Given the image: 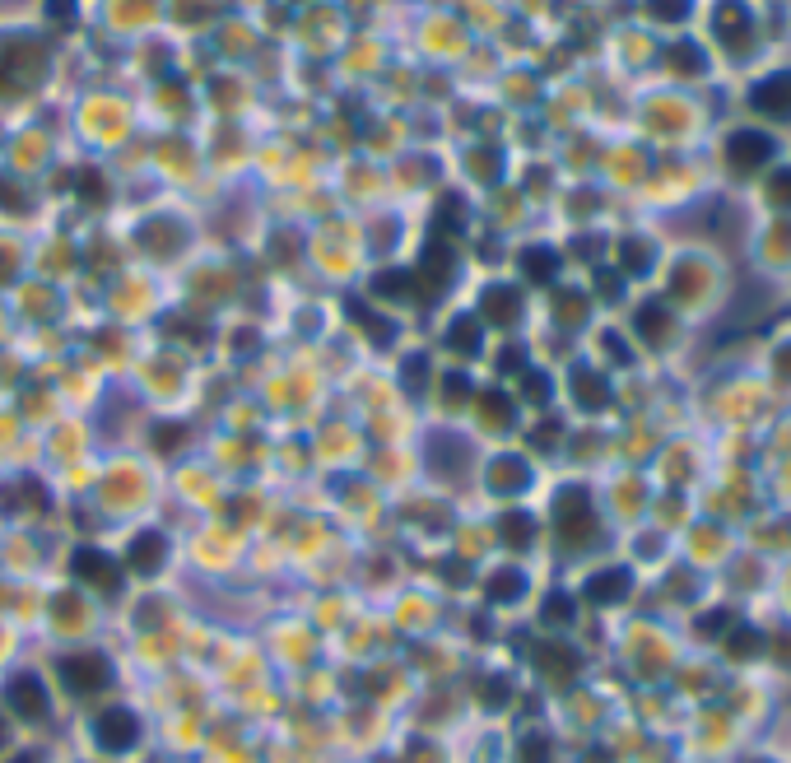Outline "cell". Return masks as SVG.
<instances>
[{
  "instance_id": "cell-1",
  "label": "cell",
  "mask_w": 791,
  "mask_h": 763,
  "mask_svg": "<svg viewBox=\"0 0 791 763\" xmlns=\"http://www.w3.org/2000/svg\"><path fill=\"white\" fill-rule=\"evenodd\" d=\"M554 526H559V540L568 549H582L596 536V512H591V494L587 489H564L559 503H554Z\"/></svg>"
},
{
  "instance_id": "cell-41",
  "label": "cell",
  "mask_w": 791,
  "mask_h": 763,
  "mask_svg": "<svg viewBox=\"0 0 791 763\" xmlns=\"http://www.w3.org/2000/svg\"><path fill=\"white\" fill-rule=\"evenodd\" d=\"M601 294H605V298H615V294H619V284H615V275H601Z\"/></svg>"
},
{
  "instance_id": "cell-34",
  "label": "cell",
  "mask_w": 791,
  "mask_h": 763,
  "mask_svg": "<svg viewBox=\"0 0 791 763\" xmlns=\"http://www.w3.org/2000/svg\"><path fill=\"white\" fill-rule=\"evenodd\" d=\"M522 763H550V745H545V736H526L522 740Z\"/></svg>"
},
{
  "instance_id": "cell-8",
  "label": "cell",
  "mask_w": 791,
  "mask_h": 763,
  "mask_svg": "<svg viewBox=\"0 0 791 763\" xmlns=\"http://www.w3.org/2000/svg\"><path fill=\"white\" fill-rule=\"evenodd\" d=\"M717 38L731 47V52H745L750 47V10L740 0H722L717 5Z\"/></svg>"
},
{
  "instance_id": "cell-19",
  "label": "cell",
  "mask_w": 791,
  "mask_h": 763,
  "mask_svg": "<svg viewBox=\"0 0 791 763\" xmlns=\"http://www.w3.org/2000/svg\"><path fill=\"white\" fill-rule=\"evenodd\" d=\"M489 601H498V605H508V601H517V596H522L526 591V577L517 573V568H503V573H494L489 577Z\"/></svg>"
},
{
  "instance_id": "cell-25",
  "label": "cell",
  "mask_w": 791,
  "mask_h": 763,
  "mask_svg": "<svg viewBox=\"0 0 791 763\" xmlns=\"http://www.w3.org/2000/svg\"><path fill=\"white\" fill-rule=\"evenodd\" d=\"M52 610H56V624H61V629H80V624H84V601L75 596V591L56 596Z\"/></svg>"
},
{
  "instance_id": "cell-28",
  "label": "cell",
  "mask_w": 791,
  "mask_h": 763,
  "mask_svg": "<svg viewBox=\"0 0 791 763\" xmlns=\"http://www.w3.org/2000/svg\"><path fill=\"white\" fill-rule=\"evenodd\" d=\"M647 14L661 19V24H680L684 14H689V0H647Z\"/></svg>"
},
{
  "instance_id": "cell-45",
  "label": "cell",
  "mask_w": 791,
  "mask_h": 763,
  "mask_svg": "<svg viewBox=\"0 0 791 763\" xmlns=\"http://www.w3.org/2000/svg\"><path fill=\"white\" fill-rule=\"evenodd\" d=\"M14 763H33V759H14Z\"/></svg>"
},
{
  "instance_id": "cell-35",
  "label": "cell",
  "mask_w": 791,
  "mask_h": 763,
  "mask_svg": "<svg viewBox=\"0 0 791 763\" xmlns=\"http://www.w3.org/2000/svg\"><path fill=\"white\" fill-rule=\"evenodd\" d=\"M768 196H773V205H791V173L768 177Z\"/></svg>"
},
{
  "instance_id": "cell-22",
  "label": "cell",
  "mask_w": 791,
  "mask_h": 763,
  "mask_svg": "<svg viewBox=\"0 0 791 763\" xmlns=\"http://www.w3.org/2000/svg\"><path fill=\"white\" fill-rule=\"evenodd\" d=\"M410 289H419L410 270H387V275H377V280H373L377 298H410Z\"/></svg>"
},
{
  "instance_id": "cell-16",
  "label": "cell",
  "mask_w": 791,
  "mask_h": 763,
  "mask_svg": "<svg viewBox=\"0 0 791 763\" xmlns=\"http://www.w3.org/2000/svg\"><path fill=\"white\" fill-rule=\"evenodd\" d=\"M498 536L508 549H526L531 536H536V522H531V512H503V522H498Z\"/></svg>"
},
{
  "instance_id": "cell-4",
  "label": "cell",
  "mask_w": 791,
  "mask_h": 763,
  "mask_svg": "<svg viewBox=\"0 0 791 763\" xmlns=\"http://www.w3.org/2000/svg\"><path fill=\"white\" fill-rule=\"evenodd\" d=\"M94 740H98V750L121 754V750H131L135 740H140V722H135L126 708H108L94 722Z\"/></svg>"
},
{
  "instance_id": "cell-12",
  "label": "cell",
  "mask_w": 791,
  "mask_h": 763,
  "mask_svg": "<svg viewBox=\"0 0 791 763\" xmlns=\"http://www.w3.org/2000/svg\"><path fill=\"white\" fill-rule=\"evenodd\" d=\"M629 587H633V577L624 573V568H605V573L587 577V601H596V605H619L624 596H629Z\"/></svg>"
},
{
  "instance_id": "cell-33",
  "label": "cell",
  "mask_w": 791,
  "mask_h": 763,
  "mask_svg": "<svg viewBox=\"0 0 791 763\" xmlns=\"http://www.w3.org/2000/svg\"><path fill=\"white\" fill-rule=\"evenodd\" d=\"M443 396H447V405H466V396H470V377H466V373H447Z\"/></svg>"
},
{
  "instance_id": "cell-31",
  "label": "cell",
  "mask_w": 791,
  "mask_h": 763,
  "mask_svg": "<svg viewBox=\"0 0 791 763\" xmlns=\"http://www.w3.org/2000/svg\"><path fill=\"white\" fill-rule=\"evenodd\" d=\"M508 680H503V675H494V680H484L480 684V703L484 708H503V703H508Z\"/></svg>"
},
{
  "instance_id": "cell-9",
  "label": "cell",
  "mask_w": 791,
  "mask_h": 763,
  "mask_svg": "<svg viewBox=\"0 0 791 763\" xmlns=\"http://www.w3.org/2000/svg\"><path fill=\"white\" fill-rule=\"evenodd\" d=\"M429 466L438 470V475H447V480H456V475L470 466V447L461 438L433 433V438H429Z\"/></svg>"
},
{
  "instance_id": "cell-23",
  "label": "cell",
  "mask_w": 791,
  "mask_h": 763,
  "mask_svg": "<svg viewBox=\"0 0 791 763\" xmlns=\"http://www.w3.org/2000/svg\"><path fill=\"white\" fill-rule=\"evenodd\" d=\"M140 242H145V247L159 242V247H163L159 256H173L177 242H182V228H177V224H145V228H140Z\"/></svg>"
},
{
  "instance_id": "cell-6",
  "label": "cell",
  "mask_w": 791,
  "mask_h": 763,
  "mask_svg": "<svg viewBox=\"0 0 791 763\" xmlns=\"http://www.w3.org/2000/svg\"><path fill=\"white\" fill-rule=\"evenodd\" d=\"M750 103H754V112H764V117L787 121L791 117V70H782V75H768V80L754 84Z\"/></svg>"
},
{
  "instance_id": "cell-36",
  "label": "cell",
  "mask_w": 791,
  "mask_h": 763,
  "mask_svg": "<svg viewBox=\"0 0 791 763\" xmlns=\"http://www.w3.org/2000/svg\"><path fill=\"white\" fill-rule=\"evenodd\" d=\"M522 359H526V354L512 345V349H503V363H498V368H503V373H522Z\"/></svg>"
},
{
  "instance_id": "cell-26",
  "label": "cell",
  "mask_w": 791,
  "mask_h": 763,
  "mask_svg": "<svg viewBox=\"0 0 791 763\" xmlns=\"http://www.w3.org/2000/svg\"><path fill=\"white\" fill-rule=\"evenodd\" d=\"M540 619H545L550 629H564V624H573V596L554 591L550 601H545V610H540Z\"/></svg>"
},
{
  "instance_id": "cell-7",
  "label": "cell",
  "mask_w": 791,
  "mask_h": 763,
  "mask_svg": "<svg viewBox=\"0 0 791 763\" xmlns=\"http://www.w3.org/2000/svg\"><path fill=\"white\" fill-rule=\"evenodd\" d=\"M5 698H10V708L19 712V717H28V722L47 717V684H42L38 675H14Z\"/></svg>"
},
{
  "instance_id": "cell-32",
  "label": "cell",
  "mask_w": 791,
  "mask_h": 763,
  "mask_svg": "<svg viewBox=\"0 0 791 763\" xmlns=\"http://www.w3.org/2000/svg\"><path fill=\"white\" fill-rule=\"evenodd\" d=\"M424 382H429V359H405L401 387L405 391H424Z\"/></svg>"
},
{
  "instance_id": "cell-30",
  "label": "cell",
  "mask_w": 791,
  "mask_h": 763,
  "mask_svg": "<svg viewBox=\"0 0 791 763\" xmlns=\"http://www.w3.org/2000/svg\"><path fill=\"white\" fill-rule=\"evenodd\" d=\"M522 396L531 405H545V401H550V377H545V373H522Z\"/></svg>"
},
{
  "instance_id": "cell-42",
  "label": "cell",
  "mask_w": 791,
  "mask_h": 763,
  "mask_svg": "<svg viewBox=\"0 0 791 763\" xmlns=\"http://www.w3.org/2000/svg\"><path fill=\"white\" fill-rule=\"evenodd\" d=\"M778 363H782V373L791 377V349H782V354H778Z\"/></svg>"
},
{
  "instance_id": "cell-13",
  "label": "cell",
  "mask_w": 791,
  "mask_h": 763,
  "mask_svg": "<svg viewBox=\"0 0 791 763\" xmlns=\"http://www.w3.org/2000/svg\"><path fill=\"white\" fill-rule=\"evenodd\" d=\"M526 484H531V470H526L522 456H498V461H489V489H494V494H517Z\"/></svg>"
},
{
  "instance_id": "cell-10",
  "label": "cell",
  "mask_w": 791,
  "mask_h": 763,
  "mask_svg": "<svg viewBox=\"0 0 791 763\" xmlns=\"http://www.w3.org/2000/svg\"><path fill=\"white\" fill-rule=\"evenodd\" d=\"M163 559H168V540L159 531H140L131 540V549H126V563H131L135 573H159Z\"/></svg>"
},
{
  "instance_id": "cell-24",
  "label": "cell",
  "mask_w": 791,
  "mask_h": 763,
  "mask_svg": "<svg viewBox=\"0 0 791 763\" xmlns=\"http://www.w3.org/2000/svg\"><path fill=\"white\" fill-rule=\"evenodd\" d=\"M349 312L359 317V326H363V335H368V340H377V345H391V340H396V326H391L387 317H373V312L359 308V303H354Z\"/></svg>"
},
{
  "instance_id": "cell-11",
  "label": "cell",
  "mask_w": 791,
  "mask_h": 763,
  "mask_svg": "<svg viewBox=\"0 0 791 763\" xmlns=\"http://www.w3.org/2000/svg\"><path fill=\"white\" fill-rule=\"evenodd\" d=\"M480 312L489 326H512L517 312H522V298H517V289H508V284H494V289H484Z\"/></svg>"
},
{
  "instance_id": "cell-38",
  "label": "cell",
  "mask_w": 791,
  "mask_h": 763,
  "mask_svg": "<svg viewBox=\"0 0 791 763\" xmlns=\"http://www.w3.org/2000/svg\"><path fill=\"white\" fill-rule=\"evenodd\" d=\"M177 442H182V429H177V424H168V429H159V447H163V452H173Z\"/></svg>"
},
{
  "instance_id": "cell-20",
  "label": "cell",
  "mask_w": 791,
  "mask_h": 763,
  "mask_svg": "<svg viewBox=\"0 0 791 763\" xmlns=\"http://www.w3.org/2000/svg\"><path fill=\"white\" fill-rule=\"evenodd\" d=\"M447 349L475 354V349H480V322H475V317H456V322L447 326Z\"/></svg>"
},
{
  "instance_id": "cell-29",
  "label": "cell",
  "mask_w": 791,
  "mask_h": 763,
  "mask_svg": "<svg viewBox=\"0 0 791 763\" xmlns=\"http://www.w3.org/2000/svg\"><path fill=\"white\" fill-rule=\"evenodd\" d=\"M671 61H675V70H684V75H703V52H698L694 42H680L671 52Z\"/></svg>"
},
{
  "instance_id": "cell-14",
  "label": "cell",
  "mask_w": 791,
  "mask_h": 763,
  "mask_svg": "<svg viewBox=\"0 0 791 763\" xmlns=\"http://www.w3.org/2000/svg\"><path fill=\"white\" fill-rule=\"evenodd\" d=\"M573 396L582 410H605L610 405V387H605L601 373H591V368H573Z\"/></svg>"
},
{
  "instance_id": "cell-39",
  "label": "cell",
  "mask_w": 791,
  "mask_h": 763,
  "mask_svg": "<svg viewBox=\"0 0 791 763\" xmlns=\"http://www.w3.org/2000/svg\"><path fill=\"white\" fill-rule=\"evenodd\" d=\"M0 205H14V210L24 205V196H19V187H14V182H0Z\"/></svg>"
},
{
  "instance_id": "cell-37",
  "label": "cell",
  "mask_w": 791,
  "mask_h": 763,
  "mask_svg": "<svg viewBox=\"0 0 791 763\" xmlns=\"http://www.w3.org/2000/svg\"><path fill=\"white\" fill-rule=\"evenodd\" d=\"M559 317H568V322H577V317H582V298H577V294L559 298Z\"/></svg>"
},
{
  "instance_id": "cell-5",
  "label": "cell",
  "mask_w": 791,
  "mask_h": 763,
  "mask_svg": "<svg viewBox=\"0 0 791 763\" xmlns=\"http://www.w3.org/2000/svg\"><path fill=\"white\" fill-rule=\"evenodd\" d=\"M70 573L80 577V582H89V587H98V591L121 587V568L108 559V554H98V549H75V554H70Z\"/></svg>"
},
{
  "instance_id": "cell-21",
  "label": "cell",
  "mask_w": 791,
  "mask_h": 763,
  "mask_svg": "<svg viewBox=\"0 0 791 763\" xmlns=\"http://www.w3.org/2000/svg\"><path fill=\"white\" fill-rule=\"evenodd\" d=\"M480 419L489 424V429H508V424H512V401L503 396V391L480 396Z\"/></svg>"
},
{
  "instance_id": "cell-27",
  "label": "cell",
  "mask_w": 791,
  "mask_h": 763,
  "mask_svg": "<svg viewBox=\"0 0 791 763\" xmlns=\"http://www.w3.org/2000/svg\"><path fill=\"white\" fill-rule=\"evenodd\" d=\"M619 261H624V270H629V275H643L652 256H647V247L638 238H629V242H619Z\"/></svg>"
},
{
  "instance_id": "cell-3",
  "label": "cell",
  "mask_w": 791,
  "mask_h": 763,
  "mask_svg": "<svg viewBox=\"0 0 791 763\" xmlns=\"http://www.w3.org/2000/svg\"><path fill=\"white\" fill-rule=\"evenodd\" d=\"M773 159V140L764 131H731L726 140V163L736 168V173H754V168H764Z\"/></svg>"
},
{
  "instance_id": "cell-43",
  "label": "cell",
  "mask_w": 791,
  "mask_h": 763,
  "mask_svg": "<svg viewBox=\"0 0 791 763\" xmlns=\"http://www.w3.org/2000/svg\"><path fill=\"white\" fill-rule=\"evenodd\" d=\"M70 10V0H52V14H66Z\"/></svg>"
},
{
  "instance_id": "cell-40",
  "label": "cell",
  "mask_w": 791,
  "mask_h": 763,
  "mask_svg": "<svg viewBox=\"0 0 791 763\" xmlns=\"http://www.w3.org/2000/svg\"><path fill=\"white\" fill-rule=\"evenodd\" d=\"M754 647H759V638H754V633H736V643H731V652H754Z\"/></svg>"
},
{
  "instance_id": "cell-17",
  "label": "cell",
  "mask_w": 791,
  "mask_h": 763,
  "mask_svg": "<svg viewBox=\"0 0 791 763\" xmlns=\"http://www.w3.org/2000/svg\"><path fill=\"white\" fill-rule=\"evenodd\" d=\"M554 270H559V256H554L550 247H531V252L522 256V275L531 284H550Z\"/></svg>"
},
{
  "instance_id": "cell-15",
  "label": "cell",
  "mask_w": 791,
  "mask_h": 763,
  "mask_svg": "<svg viewBox=\"0 0 791 763\" xmlns=\"http://www.w3.org/2000/svg\"><path fill=\"white\" fill-rule=\"evenodd\" d=\"M540 670L550 675V680H573V670H577V652L564 643H545L540 647Z\"/></svg>"
},
{
  "instance_id": "cell-44",
  "label": "cell",
  "mask_w": 791,
  "mask_h": 763,
  "mask_svg": "<svg viewBox=\"0 0 791 763\" xmlns=\"http://www.w3.org/2000/svg\"><path fill=\"white\" fill-rule=\"evenodd\" d=\"M5 740H10V726H5V717H0V750H5Z\"/></svg>"
},
{
  "instance_id": "cell-2",
  "label": "cell",
  "mask_w": 791,
  "mask_h": 763,
  "mask_svg": "<svg viewBox=\"0 0 791 763\" xmlns=\"http://www.w3.org/2000/svg\"><path fill=\"white\" fill-rule=\"evenodd\" d=\"M61 680H66L70 694H98V689H108L112 666H108V656H98V652H75V656H61Z\"/></svg>"
},
{
  "instance_id": "cell-18",
  "label": "cell",
  "mask_w": 791,
  "mask_h": 763,
  "mask_svg": "<svg viewBox=\"0 0 791 763\" xmlns=\"http://www.w3.org/2000/svg\"><path fill=\"white\" fill-rule=\"evenodd\" d=\"M638 335H643L647 345H661V340L671 335V317H666L661 303H647V308L638 312Z\"/></svg>"
}]
</instances>
